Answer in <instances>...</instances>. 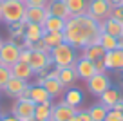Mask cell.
<instances>
[{"label": "cell", "mask_w": 123, "mask_h": 121, "mask_svg": "<svg viewBox=\"0 0 123 121\" xmlns=\"http://www.w3.org/2000/svg\"><path fill=\"white\" fill-rule=\"evenodd\" d=\"M100 24L92 20L89 15L71 16L65 20L63 42H67L78 51H81L87 45H92V43H100Z\"/></svg>", "instance_id": "cell-1"}, {"label": "cell", "mask_w": 123, "mask_h": 121, "mask_svg": "<svg viewBox=\"0 0 123 121\" xmlns=\"http://www.w3.org/2000/svg\"><path fill=\"white\" fill-rule=\"evenodd\" d=\"M51 53V58H53V65L54 67H73L78 60V49H74L73 45H69L67 42H63L62 45L54 47Z\"/></svg>", "instance_id": "cell-2"}, {"label": "cell", "mask_w": 123, "mask_h": 121, "mask_svg": "<svg viewBox=\"0 0 123 121\" xmlns=\"http://www.w3.org/2000/svg\"><path fill=\"white\" fill-rule=\"evenodd\" d=\"M24 15H25V4L22 0H4L2 7H0V18L4 24H15L22 22Z\"/></svg>", "instance_id": "cell-3"}, {"label": "cell", "mask_w": 123, "mask_h": 121, "mask_svg": "<svg viewBox=\"0 0 123 121\" xmlns=\"http://www.w3.org/2000/svg\"><path fill=\"white\" fill-rule=\"evenodd\" d=\"M20 47L16 42L13 40H4V43L0 45V65H6V67H11L18 61L20 58Z\"/></svg>", "instance_id": "cell-4"}, {"label": "cell", "mask_w": 123, "mask_h": 121, "mask_svg": "<svg viewBox=\"0 0 123 121\" xmlns=\"http://www.w3.org/2000/svg\"><path fill=\"white\" fill-rule=\"evenodd\" d=\"M111 11H112V7L107 0H89L87 2V15L92 20H96L98 24L103 22L105 18H109Z\"/></svg>", "instance_id": "cell-5"}, {"label": "cell", "mask_w": 123, "mask_h": 121, "mask_svg": "<svg viewBox=\"0 0 123 121\" xmlns=\"http://www.w3.org/2000/svg\"><path fill=\"white\" fill-rule=\"evenodd\" d=\"M35 109H36V103L33 99H15L11 107V114L16 116L20 121H27L35 116Z\"/></svg>", "instance_id": "cell-6"}, {"label": "cell", "mask_w": 123, "mask_h": 121, "mask_svg": "<svg viewBox=\"0 0 123 121\" xmlns=\"http://www.w3.org/2000/svg\"><path fill=\"white\" fill-rule=\"evenodd\" d=\"M109 87H111V78H109L107 72H96L92 78L87 79V91L96 98L100 94H103Z\"/></svg>", "instance_id": "cell-7"}, {"label": "cell", "mask_w": 123, "mask_h": 121, "mask_svg": "<svg viewBox=\"0 0 123 121\" xmlns=\"http://www.w3.org/2000/svg\"><path fill=\"white\" fill-rule=\"evenodd\" d=\"M29 65H31V69H33L35 74H38V72H42V71H47V69L53 65L51 53H43V51H31Z\"/></svg>", "instance_id": "cell-8"}, {"label": "cell", "mask_w": 123, "mask_h": 121, "mask_svg": "<svg viewBox=\"0 0 123 121\" xmlns=\"http://www.w3.org/2000/svg\"><path fill=\"white\" fill-rule=\"evenodd\" d=\"M78 110H80V109L67 105V103L62 99V101H58V103H54V105H53L51 119L49 121H69V117H73L74 114H78Z\"/></svg>", "instance_id": "cell-9"}, {"label": "cell", "mask_w": 123, "mask_h": 121, "mask_svg": "<svg viewBox=\"0 0 123 121\" xmlns=\"http://www.w3.org/2000/svg\"><path fill=\"white\" fill-rule=\"evenodd\" d=\"M43 27L42 24H31L27 22L25 27H24V49H31V45L38 40H42L43 36Z\"/></svg>", "instance_id": "cell-10"}, {"label": "cell", "mask_w": 123, "mask_h": 121, "mask_svg": "<svg viewBox=\"0 0 123 121\" xmlns=\"http://www.w3.org/2000/svg\"><path fill=\"white\" fill-rule=\"evenodd\" d=\"M74 71H76L78 79H83V81H87L89 78H92V76L96 74L94 61L87 60V58H83V56H78L76 63H74Z\"/></svg>", "instance_id": "cell-11"}, {"label": "cell", "mask_w": 123, "mask_h": 121, "mask_svg": "<svg viewBox=\"0 0 123 121\" xmlns=\"http://www.w3.org/2000/svg\"><path fill=\"white\" fill-rule=\"evenodd\" d=\"M105 61V67L107 71H116V72H123V49H114V51H109L105 53L103 56Z\"/></svg>", "instance_id": "cell-12"}, {"label": "cell", "mask_w": 123, "mask_h": 121, "mask_svg": "<svg viewBox=\"0 0 123 121\" xmlns=\"http://www.w3.org/2000/svg\"><path fill=\"white\" fill-rule=\"evenodd\" d=\"M45 11L51 16H58V18H63V20L71 18V13L65 6V0H47Z\"/></svg>", "instance_id": "cell-13"}, {"label": "cell", "mask_w": 123, "mask_h": 121, "mask_svg": "<svg viewBox=\"0 0 123 121\" xmlns=\"http://www.w3.org/2000/svg\"><path fill=\"white\" fill-rule=\"evenodd\" d=\"M27 85H29V81H24V79H18V78H15V76H11V78H9V81L6 83V87L2 89V91H4L9 98L18 99L20 94L25 91Z\"/></svg>", "instance_id": "cell-14"}, {"label": "cell", "mask_w": 123, "mask_h": 121, "mask_svg": "<svg viewBox=\"0 0 123 121\" xmlns=\"http://www.w3.org/2000/svg\"><path fill=\"white\" fill-rule=\"evenodd\" d=\"M9 71H11V76H15L18 79H24V81H31V79L35 78V72H33L31 65L24 63V61H16L15 65L9 67Z\"/></svg>", "instance_id": "cell-15"}, {"label": "cell", "mask_w": 123, "mask_h": 121, "mask_svg": "<svg viewBox=\"0 0 123 121\" xmlns=\"http://www.w3.org/2000/svg\"><path fill=\"white\" fill-rule=\"evenodd\" d=\"M100 31L111 34V36H114V38H119L123 34V22H118V20L109 16L103 22H100Z\"/></svg>", "instance_id": "cell-16"}, {"label": "cell", "mask_w": 123, "mask_h": 121, "mask_svg": "<svg viewBox=\"0 0 123 121\" xmlns=\"http://www.w3.org/2000/svg\"><path fill=\"white\" fill-rule=\"evenodd\" d=\"M121 98H123V96H121V92H119V89H116V87H112V85H111V87H109L103 94L98 96V101H100L101 105H105L109 110H111Z\"/></svg>", "instance_id": "cell-17"}, {"label": "cell", "mask_w": 123, "mask_h": 121, "mask_svg": "<svg viewBox=\"0 0 123 121\" xmlns=\"http://www.w3.org/2000/svg\"><path fill=\"white\" fill-rule=\"evenodd\" d=\"M47 18V11L45 7H25V15H24L22 22L27 24H43V20Z\"/></svg>", "instance_id": "cell-18"}, {"label": "cell", "mask_w": 123, "mask_h": 121, "mask_svg": "<svg viewBox=\"0 0 123 121\" xmlns=\"http://www.w3.org/2000/svg\"><path fill=\"white\" fill-rule=\"evenodd\" d=\"M42 85H43V89L49 92L53 101H54V98H60V96H63V92H65V87L60 83L58 78H45V81H43Z\"/></svg>", "instance_id": "cell-19"}, {"label": "cell", "mask_w": 123, "mask_h": 121, "mask_svg": "<svg viewBox=\"0 0 123 121\" xmlns=\"http://www.w3.org/2000/svg\"><path fill=\"white\" fill-rule=\"evenodd\" d=\"M43 31L45 33H63V27H65V20L58 18V16H51L47 15V18L42 24Z\"/></svg>", "instance_id": "cell-20"}, {"label": "cell", "mask_w": 123, "mask_h": 121, "mask_svg": "<svg viewBox=\"0 0 123 121\" xmlns=\"http://www.w3.org/2000/svg\"><path fill=\"white\" fill-rule=\"evenodd\" d=\"M80 56L87 58V60H91V61H96V60H100V58L105 56V49L100 43H92V45H87V47H83V49L80 51Z\"/></svg>", "instance_id": "cell-21"}, {"label": "cell", "mask_w": 123, "mask_h": 121, "mask_svg": "<svg viewBox=\"0 0 123 121\" xmlns=\"http://www.w3.org/2000/svg\"><path fill=\"white\" fill-rule=\"evenodd\" d=\"M63 101H65L67 105H71V107H76V109H80V105L83 103V94H81L80 89L69 87L65 92H63Z\"/></svg>", "instance_id": "cell-22"}, {"label": "cell", "mask_w": 123, "mask_h": 121, "mask_svg": "<svg viewBox=\"0 0 123 121\" xmlns=\"http://www.w3.org/2000/svg\"><path fill=\"white\" fill-rule=\"evenodd\" d=\"M58 79H60V83L63 85L65 89L73 87L74 81L78 79L76 71H74V65H73V67H60V74H58Z\"/></svg>", "instance_id": "cell-23"}, {"label": "cell", "mask_w": 123, "mask_h": 121, "mask_svg": "<svg viewBox=\"0 0 123 121\" xmlns=\"http://www.w3.org/2000/svg\"><path fill=\"white\" fill-rule=\"evenodd\" d=\"M87 2L89 0H65V6L69 9L71 16L87 15Z\"/></svg>", "instance_id": "cell-24"}, {"label": "cell", "mask_w": 123, "mask_h": 121, "mask_svg": "<svg viewBox=\"0 0 123 121\" xmlns=\"http://www.w3.org/2000/svg\"><path fill=\"white\" fill-rule=\"evenodd\" d=\"M31 99L38 105V103H45V101H49L51 99V96H49V92L43 89V85H33L31 83Z\"/></svg>", "instance_id": "cell-25"}, {"label": "cell", "mask_w": 123, "mask_h": 121, "mask_svg": "<svg viewBox=\"0 0 123 121\" xmlns=\"http://www.w3.org/2000/svg\"><path fill=\"white\" fill-rule=\"evenodd\" d=\"M53 105H54L53 99H49V101H45V103H38L36 109H35V117H38V119H42V121H49Z\"/></svg>", "instance_id": "cell-26"}, {"label": "cell", "mask_w": 123, "mask_h": 121, "mask_svg": "<svg viewBox=\"0 0 123 121\" xmlns=\"http://www.w3.org/2000/svg\"><path fill=\"white\" fill-rule=\"evenodd\" d=\"M42 40H43V43H45L47 49L53 51L54 47H58V45L63 43V33H43Z\"/></svg>", "instance_id": "cell-27"}, {"label": "cell", "mask_w": 123, "mask_h": 121, "mask_svg": "<svg viewBox=\"0 0 123 121\" xmlns=\"http://www.w3.org/2000/svg\"><path fill=\"white\" fill-rule=\"evenodd\" d=\"M87 110H89V114H91L92 121H105V117H107V114H109V109L105 105H101L100 101L94 103V105H92L91 109H87Z\"/></svg>", "instance_id": "cell-28"}, {"label": "cell", "mask_w": 123, "mask_h": 121, "mask_svg": "<svg viewBox=\"0 0 123 121\" xmlns=\"http://www.w3.org/2000/svg\"><path fill=\"white\" fill-rule=\"evenodd\" d=\"M100 45L105 49V53L114 51V49H118V38L111 36V34H107V33H101L100 34Z\"/></svg>", "instance_id": "cell-29"}, {"label": "cell", "mask_w": 123, "mask_h": 121, "mask_svg": "<svg viewBox=\"0 0 123 121\" xmlns=\"http://www.w3.org/2000/svg\"><path fill=\"white\" fill-rule=\"evenodd\" d=\"M9 78H11V71H9V67L0 65V91L6 87V83L9 81Z\"/></svg>", "instance_id": "cell-30"}, {"label": "cell", "mask_w": 123, "mask_h": 121, "mask_svg": "<svg viewBox=\"0 0 123 121\" xmlns=\"http://www.w3.org/2000/svg\"><path fill=\"white\" fill-rule=\"evenodd\" d=\"M105 121H123V112L111 109L109 114H107V117H105Z\"/></svg>", "instance_id": "cell-31"}, {"label": "cell", "mask_w": 123, "mask_h": 121, "mask_svg": "<svg viewBox=\"0 0 123 121\" xmlns=\"http://www.w3.org/2000/svg\"><path fill=\"white\" fill-rule=\"evenodd\" d=\"M25 7H45L47 0H24Z\"/></svg>", "instance_id": "cell-32"}, {"label": "cell", "mask_w": 123, "mask_h": 121, "mask_svg": "<svg viewBox=\"0 0 123 121\" xmlns=\"http://www.w3.org/2000/svg\"><path fill=\"white\" fill-rule=\"evenodd\" d=\"M111 18L118 20V22H123V7H121V6H119V7H112Z\"/></svg>", "instance_id": "cell-33"}, {"label": "cell", "mask_w": 123, "mask_h": 121, "mask_svg": "<svg viewBox=\"0 0 123 121\" xmlns=\"http://www.w3.org/2000/svg\"><path fill=\"white\" fill-rule=\"evenodd\" d=\"M31 51H43V53H49V49L45 47L43 40H38V42H35L33 45H31Z\"/></svg>", "instance_id": "cell-34"}, {"label": "cell", "mask_w": 123, "mask_h": 121, "mask_svg": "<svg viewBox=\"0 0 123 121\" xmlns=\"http://www.w3.org/2000/svg\"><path fill=\"white\" fill-rule=\"evenodd\" d=\"M29 58H31V49H22V51H20V58H18V61L29 63Z\"/></svg>", "instance_id": "cell-35"}, {"label": "cell", "mask_w": 123, "mask_h": 121, "mask_svg": "<svg viewBox=\"0 0 123 121\" xmlns=\"http://www.w3.org/2000/svg\"><path fill=\"white\" fill-rule=\"evenodd\" d=\"M94 69H96V72H107V67H105L103 58H100V60L94 61Z\"/></svg>", "instance_id": "cell-36"}, {"label": "cell", "mask_w": 123, "mask_h": 121, "mask_svg": "<svg viewBox=\"0 0 123 121\" xmlns=\"http://www.w3.org/2000/svg\"><path fill=\"white\" fill-rule=\"evenodd\" d=\"M78 116H80V119L81 121H92L91 119V114H89V110H78Z\"/></svg>", "instance_id": "cell-37"}, {"label": "cell", "mask_w": 123, "mask_h": 121, "mask_svg": "<svg viewBox=\"0 0 123 121\" xmlns=\"http://www.w3.org/2000/svg\"><path fill=\"white\" fill-rule=\"evenodd\" d=\"M0 117H2V121H20L18 117H16V116H13V114H2Z\"/></svg>", "instance_id": "cell-38"}, {"label": "cell", "mask_w": 123, "mask_h": 121, "mask_svg": "<svg viewBox=\"0 0 123 121\" xmlns=\"http://www.w3.org/2000/svg\"><path fill=\"white\" fill-rule=\"evenodd\" d=\"M109 4H111V7H119V6H123V0H107Z\"/></svg>", "instance_id": "cell-39"}, {"label": "cell", "mask_w": 123, "mask_h": 121, "mask_svg": "<svg viewBox=\"0 0 123 121\" xmlns=\"http://www.w3.org/2000/svg\"><path fill=\"white\" fill-rule=\"evenodd\" d=\"M118 47H119V49H123V34L118 38Z\"/></svg>", "instance_id": "cell-40"}, {"label": "cell", "mask_w": 123, "mask_h": 121, "mask_svg": "<svg viewBox=\"0 0 123 121\" xmlns=\"http://www.w3.org/2000/svg\"><path fill=\"white\" fill-rule=\"evenodd\" d=\"M69 121H81V119H80V116H78V114H74L73 117H69Z\"/></svg>", "instance_id": "cell-41"}, {"label": "cell", "mask_w": 123, "mask_h": 121, "mask_svg": "<svg viewBox=\"0 0 123 121\" xmlns=\"http://www.w3.org/2000/svg\"><path fill=\"white\" fill-rule=\"evenodd\" d=\"M27 121H42V119H38V117H35V116H33L31 119H27Z\"/></svg>", "instance_id": "cell-42"}, {"label": "cell", "mask_w": 123, "mask_h": 121, "mask_svg": "<svg viewBox=\"0 0 123 121\" xmlns=\"http://www.w3.org/2000/svg\"><path fill=\"white\" fill-rule=\"evenodd\" d=\"M2 43H4V40H2V36H0V45H2Z\"/></svg>", "instance_id": "cell-43"}, {"label": "cell", "mask_w": 123, "mask_h": 121, "mask_svg": "<svg viewBox=\"0 0 123 121\" xmlns=\"http://www.w3.org/2000/svg\"><path fill=\"white\" fill-rule=\"evenodd\" d=\"M2 2H4V0H0V7H2Z\"/></svg>", "instance_id": "cell-44"}, {"label": "cell", "mask_w": 123, "mask_h": 121, "mask_svg": "<svg viewBox=\"0 0 123 121\" xmlns=\"http://www.w3.org/2000/svg\"><path fill=\"white\" fill-rule=\"evenodd\" d=\"M0 116H2V107H0Z\"/></svg>", "instance_id": "cell-45"}, {"label": "cell", "mask_w": 123, "mask_h": 121, "mask_svg": "<svg viewBox=\"0 0 123 121\" xmlns=\"http://www.w3.org/2000/svg\"><path fill=\"white\" fill-rule=\"evenodd\" d=\"M0 22H2V18H0Z\"/></svg>", "instance_id": "cell-46"}, {"label": "cell", "mask_w": 123, "mask_h": 121, "mask_svg": "<svg viewBox=\"0 0 123 121\" xmlns=\"http://www.w3.org/2000/svg\"><path fill=\"white\" fill-rule=\"evenodd\" d=\"M0 121H2V117H0Z\"/></svg>", "instance_id": "cell-47"}, {"label": "cell", "mask_w": 123, "mask_h": 121, "mask_svg": "<svg viewBox=\"0 0 123 121\" xmlns=\"http://www.w3.org/2000/svg\"><path fill=\"white\" fill-rule=\"evenodd\" d=\"M121 7H123V6H121Z\"/></svg>", "instance_id": "cell-48"}, {"label": "cell", "mask_w": 123, "mask_h": 121, "mask_svg": "<svg viewBox=\"0 0 123 121\" xmlns=\"http://www.w3.org/2000/svg\"><path fill=\"white\" fill-rule=\"evenodd\" d=\"M22 2H24V0H22Z\"/></svg>", "instance_id": "cell-49"}, {"label": "cell", "mask_w": 123, "mask_h": 121, "mask_svg": "<svg viewBox=\"0 0 123 121\" xmlns=\"http://www.w3.org/2000/svg\"><path fill=\"white\" fill-rule=\"evenodd\" d=\"M121 112H123V110H121Z\"/></svg>", "instance_id": "cell-50"}]
</instances>
